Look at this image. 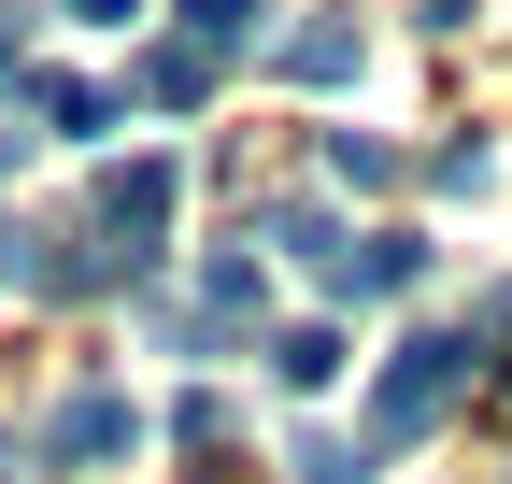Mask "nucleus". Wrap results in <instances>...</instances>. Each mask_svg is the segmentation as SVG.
Segmentation results:
<instances>
[{
	"mask_svg": "<svg viewBox=\"0 0 512 484\" xmlns=\"http://www.w3.org/2000/svg\"><path fill=\"white\" fill-rule=\"evenodd\" d=\"M456 385H470V342H456V328H413L399 356H384V385H370V428H356V442H370V470L399 456V442H427L441 413H456Z\"/></svg>",
	"mask_w": 512,
	"mask_h": 484,
	"instance_id": "nucleus-1",
	"label": "nucleus"
},
{
	"mask_svg": "<svg viewBox=\"0 0 512 484\" xmlns=\"http://www.w3.org/2000/svg\"><path fill=\"white\" fill-rule=\"evenodd\" d=\"M157 228H171V157H128V171H100V257L143 285L157 271Z\"/></svg>",
	"mask_w": 512,
	"mask_h": 484,
	"instance_id": "nucleus-2",
	"label": "nucleus"
},
{
	"mask_svg": "<svg viewBox=\"0 0 512 484\" xmlns=\"http://www.w3.org/2000/svg\"><path fill=\"white\" fill-rule=\"evenodd\" d=\"M128 442H143L128 385H72V399H57V428H43V456H57V470H100V456H128Z\"/></svg>",
	"mask_w": 512,
	"mask_h": 484,
	"instance_id": "nucleus-3",
	"label": "nucleus"
},
{
	"mask_svg": "<svg viewBox=\"0 0 512 484\" xmlns=\"http://www.w3.org/2000/svg\"><path fill=\"white\" fill-rule=\"evenodd\" d=\"M128 100H157V114H200V100H214V57H185V43H143V57H128Z\"/></svg>",
	"mask_w": 512,
	"mask_h": 484,
	"instance_id": "nucleus-4",
	"label": "nucleus"
},
{
	"mask_svg": "<svg viewBox=\"0 0 512 484\" xmlns=\"http://www.w3.org/2000/svg\"><path fill=\"white\" fill-rule=\"evenodd\" d=\"M271 72H285V86H342V72H356V15H313V29H285V43H271Z\"/></svg>",
	"mask_w": 512,
	"mask_h": 484,
	"instance_id": "nucleus-5",
	"label": "nucleus"
},
{
	"mask_svg": "<svg viewBox=\"0 0 512 484\" xmlns=\"http://www.w3.org/2000/svg\"><path fill=\"white\" fill-rule=\"evenodd\" d=\"M328 285H356V299H413V285H427V242H399V228H384V242H342Z\"/></svg>",
	"mask_w": 512,
	"mask_h": 484,
	"instance_id": "nucleus-6",
	"label": "nucleus"
},
{
	"mask_svg": "<svg viewBox=\"0 0 512 484\" xmlns=\"http://www.w3.org/2000/svg\"><path fill=\"white\" fill-rule=\"evenodd\" d=\"M171 43H185V57H242V43H256V0H185Z\"/></svg>",
	"mask_w": 512,
	"mask_h": 484,
	"instance_id": "nucleus-7",
	"label": "nucleus"
},
{
	"mask_svg": "<svg viewBox=\"0 0 512 484\" xmlns=\"http://www.w3.org/2000/svg\"><path fill=\"white\" fill-rule=\"evenodd\" d=\"M271 371H285V385L313 399V385H328V371H342V328H328V314H313V328H285V342H271Z\"/></svg>",
	"mask_w": 512,
	"mask_h": 484,
	"instance_id": "nucleus-8",
	"label": "nucleus"
},
{
	"mask_svg": "<svg viewBox=\"0 0 512 484\" xmlns=\"http://www.w3.org/2000/svg\"><path fill=\"white\" fill-rule=\"evenodd\" d=\"M328 171H342V186H399L413 157H399V143H370V129H328Z\"/></svg>",
	"mask_w": 512,
	"mask_h": 484,
	"instance_id": "nucleus-9",
	"label": "nucleus"
},
{
	"mask_svg": "<svg viewBox=\"0 0 512 484\" xmlns=\"http://www.w3.org/2000/svg\"><path fill=\"white\" fill-rule=\"evenodd\" d=\"M200 299H214V328H256V299H271V285H256V257H214Z\"/></svg>",
	"mask_w": 512,
	"mask_h": 484,
	"instance_id": "nucleus-10",
	"label": "nucleus"
},
{
	"mask_svg": "<svg viewBox=\"0 0 512 484\" xmlns=\"http://www.w3.org/2000/svg\"><path fill=\"white\" fill-rule=\"evenodd\" d=\"M271 242H285V257H313V271H342V228L313 214V200H285V214H271Z\"/></svg>",
	"mask_w": 512,
	"mask_h": 484,
	"instance_id": "nucleus-11",
	"label": "nucleus"
},
{
	"mask_svg": "<svg viewBox=\"0 0 512 484\" xmlns=\"http://www.w3.org/2000/svg\"><path fill=\"white\" fill-rule=\"evenodd\" d=\"M171 442H185V456H214V442H228V399H214V385H185V399H171Z\"/></svg>",
	"mask_w": 512,
	"mask_h": 484,
	"instance_id": "nucleus-12",
	"label": "nucleus"
},
{
	"mask_svg": "<svg viewBox=\"0 0 512 484\" xmlns=\"http://www.w3.org/2000/svg\"><path fill=\"white\" fill-rule=\"evenodd\" d=\"M370 470V442H328V428H299V484H356Z\"/></svg>",
	"mask_w": 512,
	"mask_h": 484,
	"instance_id": "nucleus-13",
	"label": "nucleus"
},
{
	"mask_svg": "<svg viewBox=\"0 0 512 484\" xmlns=\"http://www.w3.org/2000/svg\"><path fill=\"white\" fill-rule=\"evenodd\" d=\"M57 15H72V29H128L143 0H57Z\"/></svg>",
	"mask_w": 512,
	"mask_h": 484,
	"instance_id": "nucleus-14",
	"label": "nucleus"
},
{
	"mask_svg": "<svg viewBox=\"0 0 512 484\" xmlns=\"http://www.w3.org/2000/svg\"><path fill=\"white\" fill-rule=\"evenodd\" d=\"M484 356H498V371H512V285L484 299Z\"/></svg>",
	"mask_w": 512,
	"mask_h": 484,
	"instance_id": "nucleus-15",
	"label": "nucleus"
},
{
	"mask_svg": "<svg viewBox=\"0 0 512 484\" xmlns=\"http://www.w3.org/2000/svg\"><path fill=\"white\" fill-rule=\"evenodd\" d=\"M470 15H484V0H427V29H470Z\"/></svg>",
	"mask_w": 512,
	"mask_h": 484,
	"instance_id": "nucleus-16",
	"label": "nucleus"
}]
</instances>
